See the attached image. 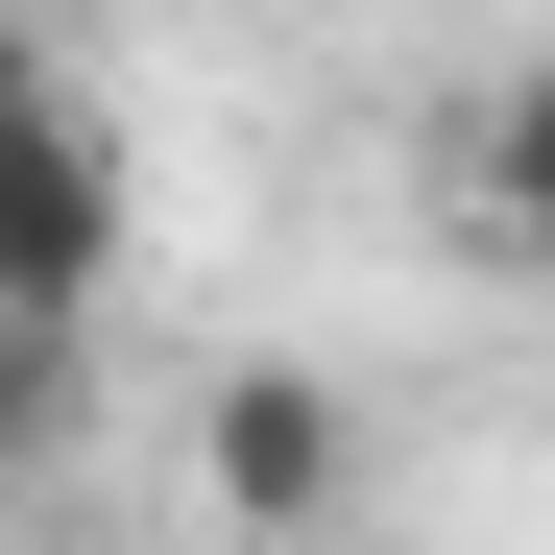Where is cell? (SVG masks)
Instances as JSON below:
<instances>
[{
	"label": "cell",
	"mask_w": 555,
	"mask_h": 555,
	"mask_svg": "<svg viewBox=\"0 0 555 555\" xmlns=\"http://www.w3.org/2000/svg\"><path fill=\"white\" fill-rule=\"evenodd\" d=\"M98 291H121V145L25 73V98H0V314H25V338H73Z\"/></svg>",
	"instance_id": "cell-1"
},
{
	"label": "cell",
	"mask_w": 555,
	"mask_h": 555,
	"mask_svg": "<svg viewBox=\"0 0 555 555\" xmlns=\"http://www.w3.org/2000/svg\"><path fill=\"white\" fill-rule=\"evenodd\" d=\"M338 459H362V435H338V387H314V362H218L194 483H218L242 531H314V507H338Z\"/></svg>",
	"instance_id": "cell-2"
},
{
	"label": "cell",
	"mask_w": 555,
	"mask_h": 555,
	"mask_svg": "<svg viewBox=\"0 0 555 555\" xmlns=\"http://www.w3.org/2000/svg\"><path fill=\"white\" fill-rule=\"evenodd\" d=\"M49 411H73V338H25V314H0V459H25Z\"/></svg>",
	"instance_id": "cell-3"
},
{
	"label": "cell",
	"mask_w": 555,
	"mask_h": 555,
	"mask_svg": "<svg viewBox=\"0 0 555 555\" xmlns=\"http://www.w3.org/2000/svg\"><path fill=\"white\" fill-rule=\"evenodd\" d=\"M0 98H25V25H0Z\"/></svg>",
	"instance_id": "cell-4"
}]
</instances>
